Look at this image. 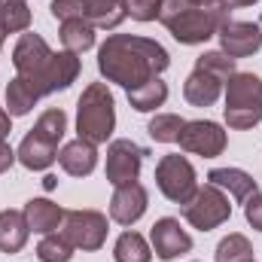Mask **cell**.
<instances>
[{"mask_svg": "<svg viewBox=\"0 0 262 262\" xmlns=\"http://www.w3.org/2000/svg\"><path fill=\"white\" fill-rule=\"evenodd\" d=\"M183 122L186 119H180L177 113H156L152 119H149V137L156 140V143H177V137H180V131H183Z\"/></svg>", "mask_w": 262, "mask_h": 262, "instance_id": "83f0119b", "label": "cell"}, {"mask_svg": "<svg viewBox=\"0 0 262 262\" xmlns=\"http://www.w3.org/2000/svg\"><path fill=\"white\" fill-rule=\"evenodd\" d=\"M31 238L25 210H0V253H21Z\"/></svg>", "mask_w": 262, "mask_h": 262, "instance_id": "ffe728a7", "label": "cell"}, {"mask_svg": "<svg viewBox=\"0 0 262 262\" xmlns=\"http://www.w3.org/2000/svg\"><path fill=\"white\" fill-rule=\"evenodd\" d=\"M37 101H40V92L28 79H21V76L9 79V85H6V113L9 116H28L37 107Z\"/></svg>", "mask_w": 262, "mask_h": 262, "instance_id": "44dd1931", "label": "cell"}, {"mask_svg": "<svg viewBox=\"0 0 262 262\" xmlns=\"http://www.w3.org/2000/svg\"><path fill=\"white\" fill-rule=\"evenodd\" d=\"M0 3H9V0H0Z\"/></svg>", "mask_w": 262, "mask_h": 262, "instance_id": "ab89813d", "label": "cell"}, {"mask_svg": "<svg viewBox=\"0 0 262 262\" xmlns=\"http://www.w3.org/2000/svg\"><path fill=\"white\" fill-rule=\"evenodd\" d=\"M149 247H152V253L162 262H171V259H177V256H183V253L192 250V238H189V232L180 226V220L162 216V220H156L152 229H149Z\"/></svg>", "mask_w": 262, "mask_h": 262, "instance_id": "8fae6325", "label": "cell"}, {"mask_svg": "<svg viewBox=\"0 0 262 262\" xmlns=\"http://www.w3.org/2000/svg\"><path fill=\"white\" fill-rule=\"evenodd\" d=\"M125 3V15H131L134 21H156L162 0H122Z\"/></svg>", "mask_w": 262, "mask_h": 262, "instance_id": "d6a6232c", "label": "cell"}, {"mask_svg": "<svg viewBox=\"0 0 262 262\" xmlns=\"http://www.w3.org/2000/svg\"><path fill=\"white\" fill-rule=\"evenodd\" d=\"M226 125L235 131L256 128L262 122V79L256 73L238 70L226 82V107H223Z\"/></svg>", "mask_w": 262, "mask_h": 262, "instance_id": "277c9868", "label": "cell"}, {"mask_svg": "<svg viewBox=\"0 0 262 262\" xmlns=\"http://www.w3.org/2000/svg\"><path fill=\"white\" fill-rule=\"evenodd\" d=\"M89 0H52L49 12L55 21H70V18H85Z\"/></svg>", "mask_w": 262, "mask_h": 262, "instance_id": "1f68e13d", "label": "cell"}, {"mask_svg": "<svg viewBox=\"0 0 262 262\" xmlns=\"http://www.w3.org/2000/svg\"><path fill=\"white\" fill-rule=\"evenodd\" d=\"M37 256H40V262H70L73 259V244L61 232L43 235V241L37 244Z\"/></svg>", "mask_w": 262, "mask_h": 262, "instance_id": "f546056e", "label": "cell"}, {"mask_svg": "<svg viewBox=\"0 0 262 262\" xmlns=\"http://www.w3.org/2000/svg\"><path fill=\"white\" fill-rule=\"evenodd\" d=\"M3 40H6V31H3V28H0V46H3Z\"/></svg>", "mask_w": 262, "mask_h": 262, "instance_id": "f35d334b", "label": "cell"}, {"mask_svg": "<svg viewBox=\"0 0 262 262\" xmlns=\"http://www.w3.org/2000/svg\"><path fill=\"white\" fill-rule=\"evenodd\" d=\"M61 235L85 253H95L107 241V216L101 210H64Z\"/></svg>", "mask_w": 262, "mask_h": 262, "instance_id": "ba28073f", "label": "cell"}, {"mask_svg": "<svg viewBox=\"0 0 262 262\" xmlns=\"http://www.w3.org/2000/svg\"><path fill=\"white\" fill-rule=\"evenodd\" d=\"M253 262H256V259H253Z\"/></svg>", "mask_w": 262, "mask_h": 262, "instance_id": "60d3db41", "label": "cell"}, {"mask_svg": "<svg viewBox=\"0 0 262 262\" xmlns=\"http://www.w3.org/2000/svg\"><path fill=\"white\" fill-rule=\"evenodd\" d=\"M79 58L73 52H55L52 61L46 67V76H43V85H40V95H55V92H67L76 76H79Z\"/></svg>", "mask_w": 262, "mask_h": 262, "instance_id": "9a60e30c", "label": "cell"}, {"mask_svg": "<svg viewBox=\"0 0 262 262\" xmlns=\"http://www.w3.org/2000/svg\"><path fill=\"white\" fill-rule=\"evenodd\" d=\"M232 216V204H229V195L223 189H216L213 183H204L198 186L195 195L183 204V220L198 229V232H210L223 223H229Z\"/></svg>", "mask_w": 262, "mask_h": 262, "instance_id": "5b68a950", "label": "cell"}, {"mask_svg": "<svg viewBox=\"0 0 262 262\" xmlns=\"http://www.w3.org/2000/svg\"><path fill=\"white\" fill-rule=\"evenodd\" d=\"M195 67L198 70H207V73H213L216 79H223V82H229L238 70H235V58H229L226 52H204V55H198L195 58Z\"/></svg>", "mask_w": 262, "mask_h": 262, "instance_id": "4dcf8cb0", "label": "cell"}, {"mask_svg": "<svg viewBox=\"0 0 262 262\" xmlns=\"http://www.w3.org/2000/svg\"><path fill=\"white\" fill-rule=\"evenodd\" d=\"M34 134H40L43 140H49L52 146H58L61 143V137H64V131H67V116H64V110L61 107H55V110H46L40 119H37V125H34Z\"/></svg>", "mask_w": 262, "mask_h": 262, "instance_id": "f1b7e54d", "label": "cell"}, {"mask_svg": "<svg viewBox=\"0 0 262 262\" xmlns=\"http://www.w3.org/2000/svg\"><path fill=\"white\" fill-rule=\"evenodd\" d=\"M15 162H18V159H15V149H12L6 140H0V174H6Z\"/></svg>", "mask_w": 262, "mask_h": 262, "instance_id": "e575fe53", "label": "cell"}, {"mask_svg": "<svg viewBox=\"0 0 262 262\" xmlns=\"http://www.w3.org/2000/svg\"><path fill=\"white\" fill-rule=\"evenodd\" d=\"M52 49H49V43L40 37V34H34V31H25L21 37H18V43H15V49H12V67H15V76H21V79H28L37 92H40V85H43V76H46V67L52 61ZM43 98V95H40Z\"/></svg>", "mask_w": 262, "mask_h": 262, "instance_id": "52a82bcc", "label": "cell"}, {"mask_svg": "<svg viewBox=\"0 0 262 262\" xmlns=\"http://www.w3.org/2000/svg\"><path fill=\"white\" fill-rule=\"evenodd\" d=\"M116 128V101L107 82H89L76 101V134L89 143H107Z\"/></svg>", "mask_w": 262, "mask_h": 262, "instance_id": "3957f363", "label": "cell"}, {"mask_svg": "<svg viewBox=\"0 0 262 262\" xmlns=\"http://www.w3.org/2000/svg\"><path fill=\"white\" fill-rule=\"evenodd\" d=\"M195 6H204V9H226V3L223 0H192Z\"/></svg>", "mask_w": 262, "mask_h": 262, "instance_id": "74e56055", "label": "cell"}, {"mask_svg": "<svg viewBox=\"0 0 262 262\" xmlns=\"http://www.w3.org/2000/svg\"><path fill=\"white\" fill-rule=\"evenodd\" d=\"M143 156H149L143 146H137L134 140H113L107 146V183L113 186H125L134 183L140 177V165H143Z\"/></svg>", "mask_w": 262, "mask_h": 262, "instance_id": "30bf717a", "label": "cell"}, {"mask_svg": "<svg viewBox=\"0 0 262 262\" xmlns=\"http://www.w3.org/2000/svg\"><path fill=\"white\" fill-rule=\"evenodd\" d=\"M156 186H159V192L168 201L186 204L198 189V177H195L192 162L186 156H180V152L162 156L159 165H156Z\"/></svg>", "mask_w": 262, "mask_h": 262, "instance_id": "8992f818", "label": "cell"}, {"mask_svg": "<svg viewBox=\"0 0 262 262\" xmlns=\"http://www.w3.org/2000/svg\"><path fill=\"white\" fill-rule=\"evenodd\" d=\"M177 143H180V149H186L192 156L216 159L226 149V131H223V125H216L210 119H192V122H183Z\"/></svg>", "mask_w": 262, "mask_h": 262, "instance_id": "9c48e42d", "label": "cell"}, {"mask_svg": "<svg viewBox=\"0 0 262 262\" xmlns=\"http://www.w3.org/2000/svg\"><path fill=\"white\" fill-rule=\"evenodd\" d=\"M61 43H64L67 52L73 55H82L95 46V25L89 18H70L61 21Z\"/></svg>", "mask_w": 262, "mask_h": 262, "instance_id": "7402d4cb", "label": "cell"}, {"mask_svg": "<svg viewBox=\"0 0 262 262\" xmlns=\"http://www.w3.org/2000/svg\"><path fill=\"white\" fill-rule=\"evenodd\" d=\"M149 207V192L143 183H125V186H116V192L110 198V220L119 223V226H134Z\"/></svg>", "mask_w": 262, "mask_h": 262, "instance_id": "4fadbf2b", "label": "cell"}, {"mask_svg": "<svg viewBox=\"0 0 262 262\" xmlns=\"http://www.w3.org/2000/svg\"><path fill=\"white\" fill-rule=\"evenodd\" d=\"M9 131H12V116L0 107V140H6V137H9Z\"/></svg>", "mask_w": 262, "mask_h": 262, "instance_id": "d590c367", "label": "cell"}, {"mask_svg": "<svg viewBox=\"0 0 262 262\" xmlns=\"http://www.w3.org/2000/svg\"><path fill=\"white\" fill-rule=\"evenodd\" d=\"M223 79H216L213 73H207V70H192L189 76H186V82H183V98L192 104V107H213L216 101H220V95H223Z\"/></svg>", "mask_w": 262, "mask_h": 262, "instance_id": "2e32d148", "label": "cell"}, {"mask_svg": "<svg viewBox=\"0 0 262 262\" xmlns=\"http://www.w3.org/2000/svg\"><path fill=\"white\" fill-rule=\"evenodd\" d=\"M171 64V55L162 43L137 34H110L98 46V70L107 82L122 85L125 92L162 76Z\"/></svg>", "mask_w": 262, "mask_h": 262, "instance_id": "6da1fadb", "label": "cell"}, {"mask_svg": "<svg viewBox=\"0 0 262 262\" xmlns=\"http://www.w3.org/2000/svg\"><path fill=\"white\" fill-rule=\"evenodd\" d=\"M58 165L70 177H89L98 168V146L76 137V140H70L58 149Z\"/></svg>", "mask_w": 262, "mask_h": 262, "instance_id": "5bb4252c", "label": "cell"}, {"mask_svg": "<svg viewBox=\"0 0 262 262\" xmlns=\"http://www.w3.org/2000/svg\"><path fill=\"white\" fill-rule=\"evenodd\" d=\"M25 220L31 226V232L37 235H52L58 232V226L64 223V207H58L49 198H31L25 204Z\"/></svg>", "mask_w": 262, "mask_h": 262, "instance_id": "ac0fdd59", "label": "cell"}, {"mask_svg": "<svg viewBox=\"0 0 262 262\" xmlns=\"http://www.w3.org/2000/svg\"><path fill=\"white\" fill-rule=\"evenodd\" d=\"M216 37H220V52H226L235 61L238 58H250V55H256L262 49V28L253 25V21H235V18H229L216 31Z\"/></svg>", "mask_w": 262, "mask_h": 262, "instance_id": "7c38bea8", "label": "cell"}, {"mask_svg": "<svg viewBox=\"0 0 262 262\" xmlns=\"http://www.w3.org/2000/svg\"><path fill=\"white\" fill-rule=\"evenodd\" d=\"M159 21L171 31L177 43L198 46L216 37V31L229 21V9H204L192 0H162Z\"/></svg>", "mask_w": 262, "mask_h": 262, "instance_id": "7a4b0ae2", "label": "cell"}, {"mask_svg": "<svg viewBox=\"0 0 262 262\" xmlns=\"http://www.w3.org/2000/svg\"><path fill=\"white\" fill-rule=\"evenodd\" d=\"M165 101H168V82H162V76H156V79H149V82L128 92V104L137 113H152Z\"/></svg>", "mask_w": 262, "mask_h": 262, "instance_id": "603a6c76", "label": "cell"}, {"mask_svg": "<svg viewBox=\"0 0 262 262\" xmlns=\"http://www.w3.org/2000/svg\"><path fill=\"white\" fill-rule=\"evenodd\" d=\"M15 159H18L28 171H46V168L58 159V146H52V143L43 140L40 134L28 131L25 140H21L18 149H15Z\"/></svg>", "mask_w": 262, "mask_h": 262, "instance_id": "e0dca14e", "label": "cell"}, {"mask_svg": "<svg viewBox=\"0 0 262 262\" xmlns=\"http://www.w3.org/2000/svg\"><path fill=\"white\" fill-rule=\"evenodd\" d=\"M0 28L6 34H25L31 28V9L25 0H9L0 3Z\"/></svg>", "mask_w": 262, "mask_h": 262, "instance_id": "4316f807", "label": "cell"}, {"mask_svg": "<svg viewBox=\"0 0 262 262\" xmlns=\"http://www.w3.org/2000/svg\"><path fill=\"white\" fill-rule=\"evenodd\" d=\"M226 3V9L232 12V9H244V6H253V3H259V0H223Z\"/></svg>", "mask_w": 262, "mask_h": 262, "instance_id": "8d00e7d4", "label": "cell"}, {"mask_svg": "<svg viewBox=\"0 0 262 262\" xmlns=\"http://www.w3.org/2000/svg\"><path fill=\"white\" fill-rule=\"evenodd\" d=\"M113 259L116 262H152V247L146 244L143 235H137V232H122V235L116 238Z\"/></svg>", "mask_w": 262, "mask_h": 262, "instance_id": "d4e9b609", "label": "cell"}, {"mask_svg": "<svg viewBox=\"0 0 262 262\" xmlns=\"http://www.w3.org/2000/svg\"><path fill=\"white\" fill-rule=\"evenodd\" d=\"M213 262H253V244H250L244 235L232 232V235H226V238L216 244Z\"/></svg>", "mask_w": 262, "mask_h": 262, "instance_id": "484cf974", "label": "cell"}, {"mask_svg": "<svg viewBox=\"0 0 262 262\" xmlns=\"http://www.w3.org/2000/svg\"><path fill=\"white\" fill-rule=\"evenodd\" d=\"M85 18H89L95 28L113 31V28H119L122 18H125V3H122V0H89Z\"/></svg>", "mask_w": 262, "mask_h": 262, "instance_id": "cb8c5ba5", "label": "cell"}, {"mask_svg": "<svg viewBox=\"0 0 262 262\" xmlns=\"http://www.w3.org/2000/svg\"><path fill=\"white\" fill-rule=\"evenodd\" d=\"M244 216H247V223H250L256 232H262V192H253V195L247 198Z\"/></svg>", "mask_w": 262, "mask_h": 262, "instance_id": "836d02e7", "label": "cell"}, {"mask_svg": "<svg viewBox=\"0 0 262 262\" xmlns=\"http://www.w3.org/2000/svg\"><path fill=\"white\" fill-rule=\"evenodd\" d=\"M207 183H213L216 189H223L226 195L235 198V201H247L253 192H259L256 180L247 171H241V168H213L207 174Z\"/></svg>", "mask_w": 262, "mask_h": 262, "instance_id": "d6986e66", "label": "cell"}]
</instances>
